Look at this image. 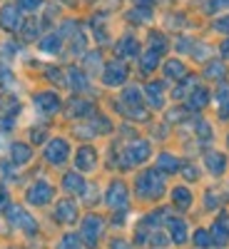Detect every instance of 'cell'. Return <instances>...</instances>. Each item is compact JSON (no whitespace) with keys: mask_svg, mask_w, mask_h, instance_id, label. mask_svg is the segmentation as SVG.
Listing matches in <instances>:
<instances>
[{"mask_svg":"<svg viewBox=\"0 0 229 249\" xmlns=\"http://www.w3.org/2000/svg\"><path fill=\"white\" fill-rule=\"evenodd\" d=\"M162 190H164V179H162L159 172L150 170V172H142V175L137 177V195H140V197L155 199V197L162 195Z\"/></svg>","mask_w":229,"mask_h":249,"instance_id":"cell-1","label":"cell"},{"mask_svg":"<svg viewBox=\"0 0 229 249\" xmlns=\"http://www.w3.org/2000/svg\"><path fill=\"white\" fill-rule=\"evenodd\" d=\"M150 157V142L147 140H135L127 144L124 150V157H122V167H132L137 162H144Z\"/></svg>","mask_w":229,"mask_h":249,"instance_id":"cell-2","label":"cell"},{"mask_svg":"<svg viewBox=\"0 0 229 249\" xmlns=\"http://www.w3.org/2000/svg\"><path fill=\"white\" fill-rule=\"evenodd\" d=\"M102 227H105L102 217H97V214H88L85 219H82V239H85L90 247H95V244L100 242Z\"/></svg>","mask_w":229,"mask_h":249,"instance_id":"cell-3","label":"cell"},{"mask_svg":"<svg viewBox=\"0 0 229 249\" xmlns=\"http://www.w3.org/2000/svg\"><path fill=\"white\" fill-rule=\"evenodd\" d=\"M68 155H70V144L65 142V140H53V142H48V147H45V160L50 162V164H62L68 160Z\"/></svg>","mask_w":229,"mask_h":249,"instance_id":"cell-4","label":"cell"},{"mask_svg":"<svg viewBox=\"0 0 229 249\" xmlns=\"http://www.w3.org/2000/svg\"><path fill=\"white\" fill-rule=\"evenodd\" d=\"M102 80H105V85L117 88V85H122V82L127 80V68H124L120 60H112V62L105 65V75H102Z\"/></svg>","mask_w":229,"mask_h":249,"instance_id":"cell-5","label":"cell"},{"mask_svg":"<svg viewBox=\"0 0 229 249\" xmlns=\"http://www.w3.org/2000/svg\"><path fill=\"white\" fill-rule=\"evenodd\" d=\"M53 199V187L48 182H35L30 190H28V202L30 204H37V207H43Z\"/></svg>","mask_w":229,"mask_h":249,"instance_id":"cell-6","label":"cell"},{"mask_svg":"<svg viewBox=\"0 0 229 249\" xmlns=\"http://www.w3.org/2000/svg\"><path fill=\"white\" fill-rule=\"evenodd\" d=\"M10 214V222L15 224V227H20V230H25L28 234H35L37 232V224H35V219L25 212V210H20V207H10V210H8Z\"/></svg>","mask_w":229,"mask_h":249,"instance_id":"cell-7","label":"cell"},{"mask_svg":"<svg viewBox=\"0 0 229 249\" xmlns=\"http://www.w3.org/2000/svg\"><path fill=\"white\" fill-rule=\"evenodd\" d=\"M0 25H3V30H8V33H15L20 25H23V18H20V8H15V5H5L3 10H0Z\"/></svg>","mask_w":229,"mask_h":249,"instance_id":"cell-8","label":"cell"},{"mask_svg":"<svg viewBox=\"0 0 229 249\" xmlns=\"http://www.w3.org/2000/svg\"><path fill=\"white\" fill-rule=\"evenodd\" d=\"M105 202L110 204V207H124L127 204V187H124L120 179H115L112 184H110V190H107V195H105Z\"/></svg>","mask_w":229,"mask_h":249,"instance_id":"cell-9","label":"cell"},{"mask_svg":"<svg viewBox=\"0 0 229 249\" xmlns=\"http://www.w3.org/2000/svg\"><path fill=\"white\" fill-rule=\"evenodd\" d=\"M35 107L43 115H55L60 110V97L55 92H40L35 95Z\"/></svg>","mask_w":229,"mask_h":249,"instance_id":"cell-10","label":"cell"},{"mask_svg":"<svg viewBox=\"0 0 229 249\" xmlns=\"http://www.w3.org/2000/svg\"><path fill=\"white\" fill-rule=\"evenodd\" d=\"M204 164H207V170H210V175L219 177V175L227 170V155H222V152H210V155H204Z\"/></svg>","mask_w":229,"mask_h":249,"instance_id":"cell-11","label":"cell"},{"mask_svg":"<svg viewBox=\"0 0 229 249\" xmlns=\"http://www.w3.org/2000/svg\"><path fill=\"white\" fill-rule=\"evenodd\" d=\"M115 53H117V57H137V53H140V43H137L132 35H124L120 43H117Z\"/></svg>","mask_w":229,"mask_h":249,"instance_id":"cell-12","label":"cell"},{"mask_svg":"<svg viewBox=\"0 0 229 249\" xmlns=\"http://www.w3.org/2000/svg\"><path fill=\"white\" fill-rule=\"evenodd\" d=\"M55 217H57V222H75L77 219V207H75V202H70V199H62L60 204H57V210H55Z\"/></svg>","mask_w":229,"mask_h":249,"instance_id":"cell-13","label":"cell"},{"mask_svg":"<svg viewBox=\"0 0 229 249\" xmlns=\"http://www.w3.org/2000/svg\"><path fill=\"white\" fill-rule=\"evenodd\" d=\"M75 162H77V170H82V172H90L92 167H95V162H97V152L92 150V147H82L80 152H77V157H75Z\"/></svg>","mask_w":229,"mask_h":249,"instance_id":"cell-14","label":"cell"},{"mask_svg":"<svg viewBox=\"0 0 229 249\" xmlns=\"http://www.w3.org/2000/svg\"><path fill=\"white\" fill-rule=\"evenodd\" d=\"M170 232H172V242H177V244L187 242V222L179 217L170 219Z\"/></svg>","mask_w":229,"mask_h":249,"instance_id":"cell-15","label":"cell"},{"mask_svg":"<svg viewBox=\"0 0 229 249\" xmlns=\"http://www.w3.org/2000/svg\"><path fill=\"white\" fill-rule=\"evenodd\" d=\"M62 187H65V192L77 195V192H82V187H85V182H82V177H80L77 172H70V175L62 177Z\"/></svg>","mask_w":229,"mask_h":249,"instance_id":"cell-16","label":"cell"},{"mask_svg":"<svg viewBox=\"0 0 229 249\" xmlns=\"http://www.w3.org/2000/svg\"><path fill=\"white\" fill-rule=\"evenodd\" d=\"M10 152H13V162H15V164H25V162H30V157H33V150L28 147V144H23V142H15Z\"/></svg>","mask_w":229,"mask_h":249,"instance_id":"cell-17","label":"cell"},{"mask_svg":"<svg viewBox=\"0 0 229 249\" xmlns=\"http://www.w3.org/2000/svg\"><path fill=\"white\" fill-rule=\"evenodd\" d=\"M164 75L172 77V80H182V77H187V68L179 60H167L164 62Z\"/></svg>","mask_w":229,"mask_h":249,"instance_id":"cell-18","label":"cell"},{"mask_svg":"<svg viewBox=\"0 0 229 249\" xmlns=\"http://www.w3.org/2000/svg\"><path fill=\"white\" fill-rule=\"evenodd\" d=\"M157 167H159V172H167V175H172V172H177L179 170V162H177V157L175 155H159V160H157Z\"/></svg>","mask_w":229,"mask_h":249,"instance_id":"cell-19","label":"cell"},{"mask_svg":"<svg viewBox=\"0 0 229 249\" xmlns=\"http://www.w3.org/2000/svg\"><path fill=\"white\" fill-rule=\"evenodd\" d=\"M157 62H159V55H157L155 50L140 55V68H142V72H144V75H150V72L157 68Z\"/></svg>","mask_w":229,"mask_h":249,"instance_id":"cell-20","label":"cell"},{"mask_svg":"<svg viewBox=\"0 0 229 249\" xmlns=\"http://www.w3.org/2000/svg\"><path fill=\"white\" fill-rule=\"evenodd\" d=\"M144 92H147V100H150V105L152 107H162V85L159 82H150L147 88H144Z\"/></svg>","mask_w":229,"mask_h":249,"instance_id":"cell-21","label":"cell"},{"mask_svg":"<svg viewBox=\"0 0 229 249\" xmlns=\"http://www.w3.org/2000/svg\"><path fill=\"white\" fill-rule=\"evenodd\" d=\"M172 199H175V204L179 207V210H187V207L192 204V192L187 190V187H177V190L172 192Z\"/></svg>","mask_w":229,"mask_h":249,"instance_id":"cell-22","label":"cell"},{"mask_svg":"<svg viewBox=\"0 0 229 249\" xmlns=\"http://www.w3.org/2000/svg\"><path fill=\"white\" fill-rule=\"evenodd\" d=\"M207 102H210V92H207V90H202V88L192 90V97H190V107L199 110V107H204V105H207Z\"/></svg>","mask_w":229,"mask_h":249,"instance_id":"cell-23","label":"cell"},{"mask_svg":"<svg viewBox=\"0 0 229 249\" xmlns=\"http://www.w3.org/2000/svg\"><path fill=\"white\" fill-rule=\"evenodd\" d=\"M60 45H62L60 35H48L45 40H40V50H43V53H57Z\"/></svg>","mask_w":229,"mask_h":249,"instance_id":"cell-24","label":"cell"},{"mask_svg":"<svg viewBox=\"0 0 229 249\" xmlns=\"http://www.w3.org/2000/svg\"><path fill=\"white\" fill-rule=\"evenodd\" d=\"M88 112H92V105H88L85 100H72V105H70V115L72 117H85Z\"/></svg>","mask_w":229,"mask_h":249,"instance_id":"cell-25","label":"cell"},{"mask_svg":"<svg viewBox=\"0 0 229 249\" xmlns=\"http://www.w3.org/2000/svg\"><path fill=\"white\" fill-rule=\"evenodd\" d=\"M212 232H214V242H217L219 247H224V244L229 242V230L224 227V222H214Z\"/></svg>","mask_w":229,"mask_h":249,"instance_id":"cell-26","label":"cell"},{"mask_svg":"<svg viewBox=\"0 0 229 249\" xmlns=\"http://www.w3.org/2000/svg\"><path fill=\"white\" fill-rule=\"evenodd\" d=\"M70 82H72L75 90H88V77H85V72H80L77 68L70 70Z\"/></svg>","mask_w":229,"mask_h":249,"instance_id":"cell-27","label":"cell"},{"mask_svg":"<svg viewBox=\"0 0 229 249\" xmlns=\"http://www.w3.org/2000/svg\"><path fill=\"white\" fill-rule=\"evenodd\" d=\"M150 45L157 55H162L164 50H167V37H162V33H152L150 35Z\"/></svg>","mask_w":229,"mask_h":249,"instance_id":"cell-28","label":"cell"},{"mask_svg":"<svg viewBox=\"0 0 229 249\" xmlns=\"http://www.w3.org/2000/svg\"><path fill=\"white\" fill-rule=\"evenodd\" d=\"M57 249H80V239L75 234H65V237L60 239Z\"/></svg>","mask_w":229,"mask_h":249,"instance_id":"cell-29","label":"cell"},{"mask_svg":"<svg viewBox=\"0 0 229 249\" xmlns=\"http://www.w3.org/2000/svg\"><path fill=\"white\" fill-rule=\"evenodd\" d=\"M122 100L124 102H127V105H140V90L137 88H127V90H124V95H122Z\"/></svg>","mask_w":229,"mask_h":249,"instance_id":"cell-30","label":"cell"},{"mask_svg":"<svg viewBox=\"0 0 229 249\" xmlns=\"http://www.w3.org/2000/svg\"><path fill=\"white\" fill-rule=\"evenodd\" d=\"M204 75H207V77H212V80H219V77L224 75V68L219 65V62H212V65H207Z\"/></svg>","mask_w":229,"mask_h":249,"instance_id":"cell-31","label":"cell"},{"mask_svg":"<svg viewBox=\"0 0 229 249\" xmlns=\"http://www.w3.org/2000/svg\"><path fill=\"white\" fill-rule=\"evenodd\" d=\"M194 244H197V247H202V249H204V247H210V244H212V237H210V232L199 230V232L194 234Z\"/></svg>","mask_w":229,"mask_h":249,"instance_id":"cell-32","label":"cell"},{"mask_svg":"<svg viewBox=\"0 0 229 249\" xmlns=\"http://www.w3.org/2000/svg\"><path fill=\"white\" fill-rule=\"evenodd\" d=\"M214 28L219 30V33H227L229 35V15H224V18H219L217 23H214Z\"/></svg>","mask_w":229,"mask_h":249,"instance_id":"cell-33","label":"cell"},{"mask_svg":"<svg viewBox=\"0 0 229 249\" xmlns=\"http://www.w3.org/2000/svg\"><path fill=\"white\" fill-rule=\"evenodd\" d=\"M43 5V0H20V8H25V10H35Z\"/></svg>","mask_w":229,"mask_h":249,"instance_id":"cell-34","label":"cell"},{"mask_svg":"<svg viewBox=\"0 0 229 249\" xmlns=\"http://www.w3.org/2000/svg\"><path fill=\"white\" fill-rule=\"evenodd\" d=\"M35 35H37V23H35V20H30V23L25 25V37H28V40H33Z\"/></svg>","mask_w":229,"mask_h":249,"instance_id":"cell-35","label":"cell"},{"mask_svg":"<svg viewBox=\"0 0 229 249\" xmlns=\"http://www.w3.org/2000/svg\"><path fill=\"white\" fill-rule=\"evenodd\" d=\"M184 177L187 179H197L199 175H197V167H192V164H190V167H184Z\"/></svg>","mask_w":229,"mask_h":249,"instance_id":"cell-36","label":"cell"},{"mask_svg":"<svg viewBox=\"0 0 229 249\" xmlns=\"http://www.w3.org/2000/svg\"><path fill=\"white\" fill-rule=\"evenodd\" d=\"M112 249H130V244L124 242V239H115L112 242Z\"/></svg>","mask_w":229,"mask_h":249,"instance_id":"cell-37","label":"cell"},{"mask_svg":"<svg viewBox=\"0 0 229 249\" xmlns=\"http://www.w3.org/2000/svg\"><path fill=\"white\" fill-rule=\"evenodd\" d=\"M222 95H219V100L224 102V100H229V85H222V90H219Z\"/></svg>","mask_w":229,"mask_h":249,"instance_id":"cell-38","label":"cell"},{"mask_svg":"<svg viewBox=\"0 0 229 249\" xmlns=\"http://www.w3.org/2000/svg\"><path fill=\"white\" fill-rule=\"evenodd\" d=\"M222 55L229 57V40H224V43H222Z\"/></svg>","mask_w":229,"mask_h":249,"instance_id":"cell-39","label":"cell"},{"mask_svg":"<svg viewBox=\"0 0 229 249\" xmlns=\"http://www.w3.org/2000/svg\"><path fill=\"white\" fill-rule=\"evenodd\" d=\"M217 8H229V0H217Z\"/></svg>","mask_w":229,"mask_h":249,"instance_id":"cell-40","label":"cell"},{"mask_svg":"<svg viewBox=\"0 0 229 249\" xmlns=\"http://www.w3.org/2000/svg\"><path fill=\"white\" fill-rule=\"evenodd\" d=\"M8 202V197H5V190H0V204H5Z\"/></svg>","mask_w":229,"mask_h":249,"instance_id":"cell-41","label":"cell"},{"mask_svg":"<svg viewBox=\"0 0 229 249\" xmlns=\"http://www.w3.org/2000/svg\"><path fill=\"white\" fill-rule=\"evenodd\" d=\"M137 5H150V3H155V0H135Z\"/></svg>","mask_w":229,"mask_h":249,"instance_id":"cell-42","label":"cell"},{"mask_svg":"<svg viewBox=\"0 0 229 249\" xmlns=\"http://www.w3.org/2000/svg\"><path fill=\"white\" fill-rule=\"evenodd\" d=\"M222 120H229V107H222Z\"/></svg>","mask_w":229,"mask_h":249,"instance_id":"cell-43","label":"cell"},{"mask_svg":"<svg viewBox=\"0 0 229 249\" xmlns=\"http://www.w3.org/2000/svg\"><path fill=\"white\" fill-rule=\"evenodd\" d=\"M62 3H72V0H62Z\"/></svg>","mask_w":229,"mask_h":249,"instance_id":"cell-44","label":"cell"}]
</instances>
